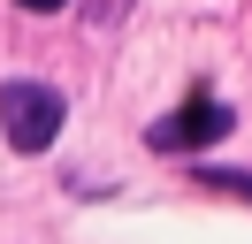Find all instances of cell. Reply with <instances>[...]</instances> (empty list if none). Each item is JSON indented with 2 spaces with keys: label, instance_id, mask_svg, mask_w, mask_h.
Wrapping results in <instances>:
<instances>
[{
  "label": "cell",
  "instance_id": "cell-1",
  "mask_svg": "<svg viewBox=\"0 0 252 244\" xmlns=\"http://www.w3.org/2000/svg\"><path fill=\"white\" fill-rule=\"evenodd\" d=\"M62 92L54 84H31V76H16V84H0V130H8V145L16 152H46L54 137H62Z\"/></svg>",
  "mask_w": 252,
  "mask_h": 244
},
{
  "label": "cell",
  "instance_id": "cell-3",
  "mask_svg": "<svg viewBox=\"0 0 252 244\" xmlns=\"http://www.w3.org/2000/svg\"><path fill=\"white\" fill-rule=\"evenodd\" d=\"M16 8H31V15H54V8H69V0H16Z\"/></svg>",
  "mask_w": 252,
  "mask_h": 244
},
{
  "label": "cell",
  "instance_id": "cell-2",
  "mask_svg": "<svg viewBox=\"0 0 252 244\" xmlns=\"http://www.w3.org/2000/svg\"><path fill=\"white\" fill-rule=\"evenodd\" d=\"M229 130H237V115L221 99H191V107H176L168 122H153L145 137H153V152H184V145H214V137H229Z\"/></svg>",
  "mask_w": 252,
  "mask_h": 244
}]
</instances>
